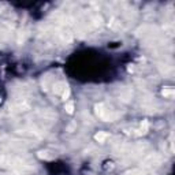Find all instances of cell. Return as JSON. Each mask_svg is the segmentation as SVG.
Wrapping results in <instances>:
<instances>
[{"instance_id":"obj_3","label":"cell","mask_w":175,"mask_h":175,"mask_svg":"<svg viewBox=\"0 0 175 175\" xmlns=\"http://www.w3.org/2000/svg\"><path fill=\"white\" fill-rule=\"evenodd\" d=\"M163 95L164 96H172V95H174V90H172V89H164Z\"/></svg>"},{"instance_id":"obj_2","label":"cell","mask_w":175,"mask_h":175,"mask_svg":"<svg viewBox=\"0 0 175 175\" xmlns=\"http://www.w3.org/2000/svg\"><path fill=\"white\" fill-rule=\"evenodd\" d=\"M66 111L69 112V114H73V112H74V103H73V101H70V103L66 104Z\"/></svg>"},{"instance_id":"obj_1","label":"cell","mask_w":175,"mask_h":175,"mask_svg":"<svg viewBox=\"0 0 175 175\" xmlns=\"http://www.w3.org/2000/svg\"><path fill=\"white\" fill-rule=\"evenodd\" d=\"M107 137H108V134H107V133H104V131H99L97 134L95 135V140H96V141H99V142H104Z\"/></svg>"}]
</instances>
